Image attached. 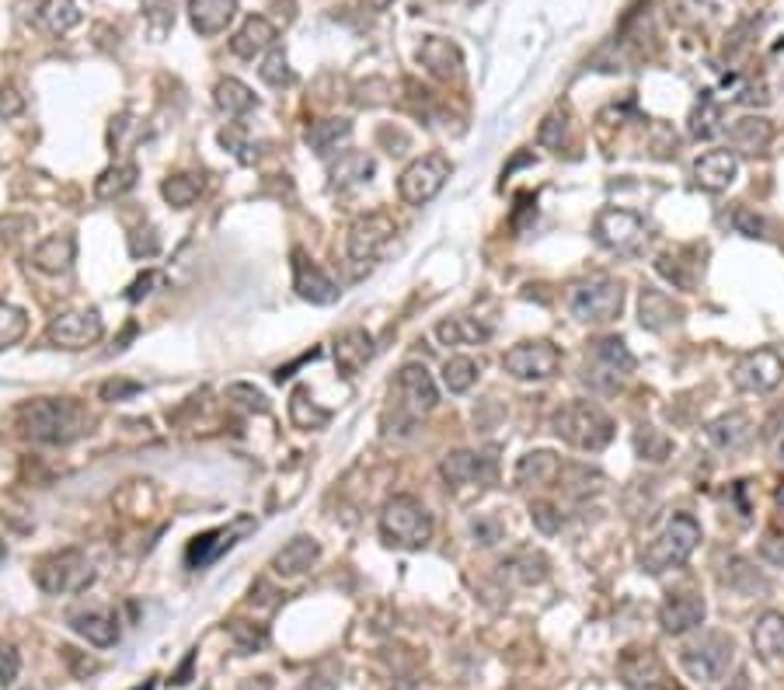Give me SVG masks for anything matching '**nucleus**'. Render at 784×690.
Returning <instances> with one entry per match:
<instances>
[{"instance_id":"6e6552de","label":"nucleus","mask_w":784,"mask_h":690,"mask_svg":"<svg viewBox=\"0 0 784 690\" xmlns=\"http://www.w3.org/2000/svg\"><path fill=\"white\" fill-rule=\"evenodd\" d=\"M733 652H736V645L729 635H722V631H704L697 642H691L680 652V666L687 669L691 680L715 683V680H722L725 669H729Z\"/></svg>"},{"instance_id":"4be33fe9","label":"nucleus","mask_w":784,"mask_h":690,"mask_svg":"<svg viewBox=\"0 0 784 690\" xmlns=\"http://www.w3.org/2000/svg\"><path fill=\"white\" fill-rule=\"evenodd\" d=\"M321 559V544L314 537H293V541H286L276 559H273V572L283 575V579H293V575H303L311 572Z\"/></svg>"},{"instance_id":"2eb2a0df","label":"nucleus","mask_w":784,"mask_h":690,"mask_svg":"<svg viewBox=\"0 0 784 690\" xmlns=\"http://www.w3.org/2000/svg\"><path fill=\"white\" fill-rule=\"evenodd\" d=\"M255 524H252V516H241L238 524H231V527H220V530H206V533H199V537H193V541H188V548H185V562H188V568H206V565H214L223 551H231L234 544H238V537L244 533V530H252Z\"/></svg>"},{"instance_id":"f8f14e48","label":"nucleus","mask_w":784,"mask_h":690,"mask_svg":"<svg viewBox=\"0 0 784 690\" xmlns=\"http://www.w3.org/2000/svg\"><path fill=\"white\" fill-rule=\"evenodd\" d=\"M781 377H784V359L774 349L746 353L733 367V383L746 394H768L777 388Z\"/></svg>"},{"instance_id":"423d86ee","label":"nucleus","mask_w":784,"mask_h":690,"mask_svg":"<svg viewBox=\"0 0 784 690\" xmlns=\"http://www.w3.org/2000/svg\"><path fill=\"white\" fill-rule=\"evenodd\" d=\"M635 370V356L624 345V338L607 335L592 338L586 349V367H583V383L592 391H614Z\"/></svg>"},{"instance_id":"69168bd1","label":"nucleus","mask_w":784,"mask_h":690,"mask_svg":"<svg viewBox=\"0 0 784 690\" xmlns=\"http://www.w3.org/2000/svg\"><path fill=\"white\" fill-rule=\"evenodd\" d=\"M8 559V548H4V541H0V562H4Z\"/></svg>"},{"instance_id":"7c9ffc66","label":"nucleus","mask_w":784,"mask_h":690,"mask_svg":"<svg viewBox=\"0 0 784 690\" xmlns=\"http://www.w3.org/2000/svg\"><path fill=\"white\" fill-rule=\"evenodd\" d=\"M439 478L450 485V488H464V485H474L485 478V460L471 453V450H453L439 460Z\"/></svg>"},{"instance_id":"f03ea898","label":"nucleus","mask_w":784,"mask_h":690,"mask_svg":"<svg viewBox=\"0 0 784 690\" xmlns=\"http://www.w3.org/2000/svg\"><path fill=\"white\" fill-rule=\"evenodd\" d=\"M554 433H558L568 447L597 453L614 439V418L592 401H568L565 409L554 412Z\"/></svg>"},{"instance_id":"052dcab7","label":"nucleus","mask_w":784,"mask_h":690,"mask_svg":"<svg viewBox=\"0 0 784 690\" xmlns=\"http://www.w3.org/2000/svg\"><path fill=\"white\" fill-rule=\"evenodd\" d=\"M22 112H25V94H18L14 84L0 88V115H4V119H14V115H22Z\"/></svg>"},{"instance_id":"79ce46f5","label":"nucleus","mask_w":784,"mask_h":690,"mask_svg":"<svg viewBox=\"0 0 784 690\" xmlns=\"http://www.w3.org/2000/svg\"><path fill=\"white\" fill-rule=\"evenodd\" d=\"M161 196L175 206V209H188L199 196H203V179L199 175H171L161 182Z\"/></svg>"},{"instance_id":"cd10ccee","label":"nucleus","mask_w":784,"mask_h":690,"mask_svg":"<svg viewBox=\"0 0 784 690\" xmlns=\"http://www.w3.org/2000/svg\"><path fill=\"white\" fill-rule=\"evenodd\" d=\"M704 436H707V444H715L718 450H742L753 439V422L742 412H729V415L715 418L712 426L704 429Z\"/></svg>"},{"instance_id":"f257e3e1","label":"nucleus","mask_w":784,"mask_h":690,"mask_svg":"<svg viewBox=\"0 0 784 690\" xmlns=\"http://www.w3.org/2000/svg\"><path fill=\"white\" fill-rule=\"evenodd\" d=\"M91 412L78 398H32L18 409V426L35 444H73L91 433Z\"/></svg>"},{"instance_id":"3c124183","label":"nucleus","mask_w":784,"mask_h":690,"mask_svg":"<svg viewBox=\"0 0 784 690\" xmlns=\"http://www.w3.org/2000/svg\"><path fill=\"white\" fill-rule=\"evenodd\" d=\"M227 398L238 401V405L247 412H258V415L269 412V398H265L258 388H252V383H231V388H227Z\"/></svg>"},{"instance_id":"864d4df0","label":"nucleus","mask_w":784,"mask_h":690,"mask_svg":"<svg viewBox=\"0 0 784 690\" xmlns=\"http://www.w3.org/2000/svg\"><path fill=\"white\" fill-rule=\"evenodd\" d=\"M129 252L137 255V258H154L161 252V238H158V230L154 227H140L137 234H129Z\"/></svg>"},{"instance_id":"aec40b11","label":"nucleus","mask_w":784,"mask_h":690,"mask_svg":"<svg viewBox=\"0 0 784 690\" xmlns=\"http://www.w3.org/2000/svg\"><path fill=\"white\" fill-rule=\"evenodd\" d=\"M70 628L78 635L94 645V648H112L119 642V618L108 607H88V610H73L70 613Z\"/></svg>"},{"instance_id":"e2e57ef3","label":"nucleus","mask_w":784,"mask_h":690,"mask_svg":"<svg viewBox=\"0 0 784 690\" xmlns=\"http://www.w3.org/2000/svg\"><path fill=\"white\" fill-rule=\"evenodd\" d=\"M391 4H394V0H367V8L377 11V14H380V11H388Z\"/></svg>"},{"instance_id":"c756f323","label":"nucleus","mask_w":784,"mask_h":690,"mask_svg":"<svg viewBox=\"0 0 784 690\" xmlns=\"http://www.w3.org/2000/svg\"><path fill=\"white\" fill-rule=\"evenodd\" d=\"M638 321H642V329H648V332H662L673 321H680V307L669 300L662 290H656V286H645L642 297H638Z\"/></svg>"},{"instance_id":"5fc2aeb1","label":"nucleus","mask_w":784,"mask_h":690,"mask_svg":"<svg viewBox=\"0 0 784 690\" xmlns=\"http://www.w3.org/2000/svg\"><path fill=\"white\" fill-rule=\"evenodd\" d=\"M733 227L739 230V234H746V238H768V220L757 217L753 209H746V206H739L736 214H733Z\"/></svg>"},{"instance_id":"09e8293b","label":"nucleus","mask_w":784,"mask_h":690,"mask_svg":"<svg viewBox=\"0 0 784 690\" xmlns=\"http://www.w3.org/2000/svg\"><path fill=\"white\" fill-rule=\"evenodd\" d=\"M565 133H568V112H565V108H554V112H547V119H544L541 129H538V143H541V147H551V150H558L562 140H565Z\"/></svg>"},{"instance_id":"f3484780","label":"nucleus","mask_w":784,"mask_h":690,"mask_svg":"<svg viewBox=\"0 0 784 690\" xmlns=\"http://www.w3.org/2000/svg\"><path fill=\"white\" fill-rule=\"evenodd\" d=\"M293 290H297L300 300L318 303V307L338 300V286L332 283V276L324 273L318 262H311L308 255H303L300 248L293 252Z\"/></svg>"},{"instance_id":"603ef678","label":"nucleus","mask_w":784,"mask_h":690,"mask_svg":"<svg viewBox=\"0 0 784 690\" xmlns=\"http://www.w3.org/2000/svg\"><path fill=\"white\" fill-rule=\"evenodd\" d=\"M530 520L533 527H538L541 533H558L562 530V513L554 503H547V498H538V503H530Z\"/></svg>"},{"instance_id":"20e7f679","label":"nucleus","mask_w":784,"mask_h":690,"mask_svg":"<svg viewBox=\"0 0 784 690\" xmlns=\"http://www.w3.org/2000/svg\"><path fill=\"white\" fill-rule=\"evenodd\" d=\"M697 544H701L697 520L694 516L680 513L662 527V533L656 537V541L642 551V568L648 575H662L669 568H680V565H687V559H691Z\"/></svg>"},{"instance_id":"4c0bfd02","label":"nucleus","mask_w":784,"mask_h":690,"mask_svg":"<svg viewBox=\"0 0 784 690\" xmlns=\"http://www.w3.org/2000/svg\"><path fill=\"white\" fill-rule=\"evenodd\" d=\"M81 8L78 0H43L39 4V22L53 32V35H67L70 28L81 25Z\"/></svg>"},{"instance_id":"4468645a","label":"nucleus","mask_w":784,"mask_h":690,"mask_svg":"<svg viewBox=\"0 0 784 690\" xmlns=\"http://www.w3.org/2000/svg\"><path fill=\"white\" fill-rule=\"evenodd\" d=\"M436 401H439V391L429 370L418 367V363H408V367L397 373V409L415 422L429 415L436 409Z\"/></svg>"},{"instance_id":"e433bc0d","label":"nucleus","mask_w":784,"mask_h":690,"mask_svg":"<svg viewBox=\"0 0 784 690\" xmlns=\"http://www.w3.org/2000/svg\"><path fill=\"white\" fill-rule=\"evenodd\" d=\"M214 99H217V108L223 115H231V119H238V115L252 112L258 105L255 91L247 84H241V81H234V77H223V81L217 84V91H214Z\"/></svg>"},{"instance_id":"a211bd4d","label":"nucleus","mask_w":784,"mask_h":690,"mask_svg":"<svg viewBox=\"0 0 784 690\" xmlns=\"http://www.w3.org/2000/svg\"><path fill=\"white\" fill-rule=\"evenodd\" d=\"M659 624L666 635H673V639L687 635V631L704 624V600L697 593H673V597H666L659 607Z\"/></svg>"},{"instance_id":"49530a36","label":"nucleus","mask_w":784,"mask_h":690,"mask_svg":"<svg viewBox=\"0 0 784 690\" xmlns=\"http://www.w3.org/2000/svg\"><path fill=\"white\" fill-rule=\"evenodd\" d=\"M25 332H28V318H25L22 307H14V303H4V300H0V349H8V345H14Z\"/></svg>"},{"instance_id":"4d7b16f0","label":"nucleus","mask_w":784,"mask_h":690,"mask_svg":"<svg viewBox=\"0 0 784 690\" xmlns=\"http://www.w3.org/2000/svg\"><path fill=\"white\" fill-rule=\"evenodd\" d=\"M164 283H168L164 273H154V268H147V273H143L140 279H132V286L126 290V300L137 303V300H143V297L154 294V286H164Z\"/></svg>"},{"instance_id":"b1692460","label":"nucleus","mask_w":784,"mask_h":690,"mask_svg":"<svg viewBox=\"0 0 784 690\" xmlns=\"http://www.w3.org/2000/svg\"><path fill=\"white\" fill-rule=\"evenodd\" d=\"M621 677L631 690H656L662 680V663L653 648H627L621 659Z\"/></svg>"},{"instance_id":"58836bf2","label":"nucleus","mask_w":784,"mask_h":690,"mask_svg":"<svg viewBox=\"0 0 784 690\" xmlns=\"http://www.w3.org/2000/svg\"><path fill=\"white\" fill-rule=\"evenodd\" d=\"M503 572L520 586H533V583L547 579V559L541 551H520V554H512L509 562H503Z\"/></svg>"},{"instance_id":"0eeeda50","label":"nucleus","mask_w":784,"mask_h":690,"mask_svg":"<svg viewBox=\"0 0 784 690\" xmlns=\"http://www.w3.org/2000/svg\"><path fill=\"white\" fill-rule=\"evenodd\" d=\"M565 300H568L572 318H579L586 324H607L621 314L624 290L614 279H586V283L572 286Z\"/></svg>"},{"instance_id":"bb28decb","label":"nucleus","mask_w":784,"mask_h":690,"mask_svg":"<svg viewBox=\"0 0 784 690\" xmlns=\"http://www.w3.org/2000/svg\"><path fill=\"white\" fill-rule=\"evenodd\" d=\"M238 0H188V18L199 35H220L227 25L234 22Z\"/></svg>"},{"instance_id":"412c9836","label":"nucleus","mask_w":784,"mask_h":690,"mask_svg":"<svg viewBox=\"0 0 784 690\" xmlns=\"http://www.w3.org/2000/svg\"><path fill=\"white\" fill-rule=\"evenodd\" d=\"M739 175V153L736 150H707L694 161V182L704 192H725Z\"/></svg>"},{"instance_id":"a878e982","label":"nucleus","mask_w":784,"mask_h":690,"mask_svg":"<svg viewBox=\"0 0 784 690\" xmlns=\"http://www.w3.org/2000/svg\"><path fill=\"white\" fill-rule=\"evenodd\" d=\"M370 359H373V335L370 332L349 329V332H342L335 338V367L346 377L359 373Z\"/></svg>"},{"instance_id":"c03bdc74","label":"nucleus","mask_w":784,"mask_h":690,"mask_svg":"<svg viewBox=\"0 0 784 690\" xmlns=\"http://www.w3.org/2000/svg\"><path fill=\"white\" fill-rule=\"evenodd\" d=\"M227 635H231L234 648L238 652H262L265 645H269V631H265L262 624H252V621H231L227 624Z\"/></svg>"},{"instance_id":"a18cd8bd","label":"nucleus","mask_w":784,"mask_h":690,"mask_svg":"<svg viewBox=\"0 0 784 690\" xmlns=\"http://www.w3.org/2000/svg\"><path fill=\"white\" fill-rule=\"evenodd\" d=\"M722 133V108L712 102V99H704L694 112H691V137L694 140H712Z\"/></svg>"},{"instance_id":"bf43d9fd","label":"nucleus","mask_w":784,"mask_h":690,"mask_svg":"<svg viewBox=\"0 0 784 690\" xmlns=\"http://www.w3.org/2000/svg\"><path fill=\"white\" fill-rule=\"evenodd\" d=\"M760 559L774 565V568H784V533H768L760 544Z\"/></svg>"},{"instance_id":"c85d7f7f","label":"nucleus","mask_w":784,"mask_h":690,"mask_svg":"<svg viewBox=\"0 0 784 690\" xmlns=\"http://www.w3.org/2000/svg\"><path fill=\"white\" fill-rule=\"evenodd\" d=\"M73 255H78V241H73V234H53L32 252V265L39 268V273L60 276L73 265Z\"/></svg>"},{"instance_id":"f704fd0d","label":"nucleus","mask_w":784,"mask_h":690,"mask_svg":"<svg viewBox=\"0 0 784 690\" xmlns=\"http://www.w3.org/2000/svg\"><path fill=\"white\" fill-rule=\"evenodd\" d=\"M328 175H332V185H338V188L370 182V175H373V158H370V153H362V150H342Z\"/></svg>"},{"instance_id":"5701e85b","label":"nucleus","mask_w":784,"mask_h":690,"mask_svg":"<svg viewBox=\"0 0 784 690\" xmlns=\"http://www.w3.org/2000/svg\"><path fill=\"white\" fill-rule=\"evenodd\" d=\"M276 25L269 22V18H262V14H252L247 22L238 28V35L231 38V53L241 56V60H255V56H262L265 49H273L276 46Z\"/></svg>"},{"instance_id":"2f4dec72","label":"nucleus","mask_w":784,"mask_h":690,"mask_svg":"<svg viewBox=\"0 0 784 690\" xmlns=\"http://www.w3.org/2000/svg\"><path fill=\"white\" fill-rule=\"evenodd\" d=\"M753 648H757V656L768 659V663L784 659V613L768 610L753 624Z\"/></svg>"},{"instance_id":"ea45409f","label":"nucleus","mask_w":784,"mask_h":690,"mask_svg":"<svg viewBox=\"0 0 784 690\" xmlns=\"http://www.w3.org/2000/svg\"><path fill=\"white\" fill-rule=\"evenodd\" d=\"M436 335L443 345H474L488 338V329L477 324L474 318H450V321H439Z\"/></svg>"},{"instance_id":"7ed1b4c3","label":"nucleus","mask_w":784,"mask_h":690,"mask_svg":"<svg viewBox=\"0 0 784 690\" xmlns=\"http://www.w3.org/2000/svg\"><path fill=\"white\" fill-rule=\"evenodd\" d=\"M380 537L401 551H418L433 537V516L415 495H394L380 513Z\"/></svg>"},{"instance_id":"13d9d810","label":"nucleus","mask_w":784,"mask_h":690,"mask_svg":"<svg viewBox=\"0 0 784 690\" xmlns=\"http://www.w3.org/2000/svg\"><path fill=\"white\" fill-rule=\"evenodd\" d=\"M18 669H22V656H18V648L11 642L0 639V683H14Z\"/></svg>"},{"instance_id":"1a4fd4ad","label":"nucleus","mask_w":784,"mask_h":690,"mask_svg":"<svg viewBox=\"0 0 784 690\" xmlns=\"http://www.w3.org/2000/svg\"><path fill=\"white\" fill-rule=\"evenodd\" d=\"M453 164L443 158V153H426V158L412 161L397 179V196L408 206H426L433 203L439 192H443L447 179H450Z\"/></svg>"},{"instance_id":"39448f33","label":"nucleus","mask_w":784,"mask_h":690,"mask_svg":"<svg viewBox=\"0 0 784 690\" xmlns=\"http://www.w3.org/2000/svg\"><path fill=\"white\" fill-rule=\"evenodd\" d=\"M35 583L49 597H70V593H84L94 583V565L81 548H64L35 562Z\"/></svg>"},{"instance_id":"de8ad7c7","label":"nucleus","mask_w":784,"mask_h":690,"mask_svg":"<svg viewBox=\"0 0 784 690\" xmlns=\"http://www.w3.org/2000/svg\"><path fill=\"white\" fill-rule=\"evenodd\" d=\"M635 447H638L642 460H653V464H659V460L669 457V439L659 429H653V426H642L635 433Z\"/></svg>"},{"instance_id":"473e14b6","label":"nucleus","mask_w":784,"mask_h":690,"mask_svg":"<svg viewBox=\"0 0 784 690\" xmlns=\"http://www.w3.org/2000/svg\"><path fill=\"white\" fill-rule=\"evenodd\" d=\"M137 182H140V168L132 161H119V164L105 168L99 175V182H94V199L112 203V199L126 196L129 188H137Z\"/></svg>"},{"instance_id":"9b49d317","label":"nucleus","mask_w":784,"mask_h":690,"mask_svg":"<svg viewBox=\"0 0 784 690\" xmlns=\"http://www.w3.org/2000/svg\"><path fill=\"white\" fill-rule=\"evenodd\" d=\"M105 332V324H102V314L94 311V307H84V311H64V314H56L49 321V342L56 345V349H70V353H78V349H88V345H94L102 338Z\"/></svg>"},{"instance_id":"6ab92c4d","label":"nucleus","mask_w":784,"mask_h":690,"mask_svg":"<svg viewBox=\"0 0 784 690\" xmlns=\"http://www.w3.org/2000/svg\"><path fill=\"white\" fill-rule=\"evenodd\" d=\"M418 64H423L436 81H461L464 77V56L457 49L450 38H439V35H429L423 46H418Z\"/></svg>"},{"instance_id":"6e6d98bb","label":"nucleus","mask_w":784,"mask_h":690,"mask_svg":"<svg viewBox=\"0 0 784 690\" xmlns=\"http://www.w3.org/2000/svg\"><path fill=\"white\" fill-rule=\"evenodd\" d=\"M140 391H143V383L140 380H126V377H112V380H105L102 388H99L102 401H126V398L140 394Z\"/></svg>"},{"instance_id":"ddd939ff","label":"nucleus","mask_w":784,"mask_h":690,"mask_svg":"<svg viewBox=\"0 0 784 690\" xmlns=\"http://www.w3.org/2000/svg\"><path fill=\"white\" fill-rule=\"evenodd\" d=\"M397 234V227L388 214H367L359 217L349 227V258L359 265H370L373 258H380V252L391 244V238Z\"/></svg>"},{"instance_id":"dca6fc26","label":"nucleus","mask_w":784,"mask_h":690,"mask_svg":"<svg viewBox=\"0 0 784 690\" xmlns=\"http://www.w3.org/2000/svg\"><path fill=\"white\" fill-rule=\"evenodd\" d=\"M592 234H597L603 248L627 252V248H635L645 238V223L638 214H631V209H603L597 223H592Z\"/></svg>"},{"instance_id":"393cba45","label":"nucleus","mask_w":784,"mask_h":690,"mask_svg":"<svg viewBox=\"0 0 784 690\" xmlns=\"http://www.w3.org/2000/svg\"><path fill=\"white\" fill-rule=\"evenodd\" d=\"M516 485L520 488H530V485H551V482H558L562 478V460L558 453H551V450H530L523 453L520 460H516Z\"/></svg>"},{"instance_id":"680f3d73","label":"nucleus","mask_w":784,"mask_h":690,"mask_svg":"<svg viewBox=\"0 0 784 690\" xmlns=\"http://www.w3.org/2000/svg\"><path fill=\"white\" fill-rule=\"evenodd\" d=\"M150 28H154V35L161 38L164 35V28L175 22V18H171V0H150Z\"/></svg>"},{"instance_id":"c9c22d12","label":"nucleus","mask_w":784,"mask_h":690,"mask_svg":"<svg viewBox=\"0 0 784 690\" xmlns=\"http://www.w3.org/2000/svg\"><path fill=\"white\" fill-rule=\"evenodd\" d=\"M353 137V123L349 119H321L308 129V147L318 153V158H332V153Z\"/></svg>"},{"instance_id":"37998d69","label":"nucleus","mask_w":784,"mask_h":690,"mask_svg":"<svg viewBox=\"0 0 784 690\" xmlns=\"http://www.w3.org/2000/svg\"><path fill=\"white\" fill-rule=\"evenodd\" d=\"M474 380H477V367H474V359L468 356H450L443 363V383H447V391L450 394H464L474 388Z\"/></svg>"},{"instance_id":"0e129e2a","label":"nucleus","mask_w":784,"mask_h":690,"mask_svg":"<svg viewBox=\"0 0 784 690\" xmlns=\"http://www.w3.org/2000/svg\"><path fill=\"white\" fill-rule=\"evenodd\" d=\"M774 503H777V513H781V520H784V485L777 488V495H774Z\"/></svg>"},{"instance_id":"a19ab883","label":"nucleus","mask_w":784,"mask_h":690,"mask_svg":"<svg viewBox=\"0 0 784 690\" xmlns=\"http://www.w3.org/2000/svg\"><path fill=\"white\" fill-rule=\"evenodd\" d=\"M311 391L308 388H297L293 398H290V418H293V426L297 429H321V426H328V418L332 412L328 409H318L314 401H308Z\"/></svg>"},{"instance_id":"9d476101","label":"nucleus","mask_w":784,"mask_h":690,"mask_svg":"<svg viewBox=\"0 0 784 690\" xmlns=\"http://www.w3.org/2000/svg\"><path fill=\"white\" fill-rule=\"evenodd\" d=\"M562 367L558 345H551L544 338L538 342H520L503 356V370L516 380H547Z\"/></svg>"},{"instance_id":"8fccbe9b","label":"nucleus","mask_w":784,"mask_h":690,"mask_svg":"<svg viewBox=\"0 0 784 690\" xmlns=\"http://www.w3.org/2000/svg\"><path fill=\"white\" fill-rule=\"evenodd\" d=\"M262 81L269 88H290L293 84V70H290V60H286L283 53H269L265 56V64L258 67Z\"/></svg>"},{"instance_id":"72a5a7b5","label":"nucleus","mask_w":784,"mask_h":690,"mask_svg":"<svg viewBox=\"0 0 784 690\" xmlns=\"http://www.w3.org/2000/svg\"><path fill=\"white\" fill-rule=\"evenodd\" d=\"M774 137V129L768 119H757V115H746V119H739L733 129H729V140H733V150L736 153H763L768 150Z\"/></svg>"},{"instance_id":"338daca9","label":"nucleus","mask_w":784,"mask_h":690,"mask_svg":"<svg viewBox=\"0 0 784 690\" xmlns=\"http://www.w3.org/2000/svg\"><path fill=\"white\" fill-rule=\"evenodd\" d=\"M468 4H477V0H468Z\"/></svg>"}]
</instances>
